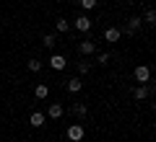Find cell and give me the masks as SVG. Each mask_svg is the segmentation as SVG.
<instances>
[{"label":"cell","instance_id":"obj_19","mask_svg":"<svg viewBox=\"0 0 156 142\" xmlns=\"http://www.w3.org/2000/svg\"><path fill=\"white\" fill-rule=\"evenodd\" d=\"M89 70H91V65H89V62H78V72H81V75H86Z\"/></svg>","mask_w":156,"mask_h":142},{"label":"cell","instance_id":"obj_6","mask_svg":"<svg viewBox=\"0 0 156 142\" xmlns=\"http://www.w3.org/2000/svg\"><path fill=\"white\" fill-rule=\"evenodd\" d=\"M65 65H68V60H65V57H62V54H52V57H50V67H52V70H55V72L65 70Z\"/></svg>","mask_w":156,"mask_h":142},{"label":"cell","instance_id":"obj_15","mask_svg":"<svg viewBox=\"0 0 156 142\" xmlns=\"http://www.w3.org/2000/svg\"><path fill=\"white\" fill-rule=\"evenodd\" d=\"M42 44H44L47 49H52V47H55V44H57V36H55V34H47V36L42 39Z\"/></svg>","mask_w":156,"mask_h":142},{"label":"cell","instance_id":"obj_3","mask_svg":"<svg viewBox=\"0 0 156 142\" xmlns=\"http://www.w3.org/2000/svg\"><path fill=\"white\" fill-rule=\"evenodd\" d=\"M133 78L138 83H148L151 80V67L148 65H138V67H135V72H133Z\"/></svg>","mask_w":156,"mask_h":142},{"label":"cell","instance_id":"obj_9","mask_svg":"<svg viewBox=\"0 0 156 142\" xmlns=\"http://www.w3.org/2000/svg\"><path fill=\"white\" fill-rule=\"evenodd\" d=\"M73 26H76L78 31H89V28H91V18L89 16H78L76 21H73Z\"/></svg>","mask_w":156,"mask_h":142},{"label":"cell","instance_id":"obj_20","mask_svg":"<svg viewBox=\"0 0 156 142\" xmlns=\"http://www.w3.org/2000/svg\"><path fill=\"white\" fill-rule=\"evenodd\" d=\"M107 62H109V54H107V52H101V54H99V65H107Z\"/></svg>","mask_w":156,"mask_h":142},{"label":"cell","instance_id":"obj_10","mask_svg":"<svg viewBox=\"0 0 156 142\" xmlns=\"http://www.w3.org/2000/svg\"><path fill=\"white\" fill-rule=\"evenodd\" d=\"M44 119H47V116L42 114V111H34V114L29 116V124H31V127H44Z\"/></svg>","mask_w":156,"mask_h":142},{"label":"cell","instance_id":"obj_7","mask_svg":"<svg viewBox=\"0 0 156 142\" xmlns=\"http://www.w3.org/2000/svg\"><path fill=\"white\" fill-rule=\"evenodd\" d=\"M120 36H122V34H120V28H115V26H109L104 31V41H109V44H117V41H120Z\"/></svg>","mask_w":156,"mask_h":142},{"label":"cell","instance_id":"obj_13","mask_svg":"<svg viewBox=\"0 0 156 142\" xmlns=\"http://www.w3.org/2000/svg\"><path fill=\"white\" fill-rule=\"evenodd\" d=\"M81 88H83V83L78 80V78H70V80H68V91H70V93H78Z\"/></svg>","mask_w":156,"mask_h":142},{"label":"cell","instance_id":"obj_5","mask_svg":"<svg viewBox=\"0 0 156 142\" xmlns=\"http://www.w3.org/2000/svg\"><path fill=\"white\" fill-rule=\"evenodd\" d=\"M140 16H133V18H128V26H125V34H128V36H135V34H138V28H140Z\"/></svg>","mask_w":156,"mask_h":142},{"label":"cell","instance_id":"obj_2","mask_svg":"<svg viewBox=\"0 0 156 142\" xmlns=\"http://www.w3.org/2000/svg\"><path fill=\"white\" fill-rule=\"evenodd\" d=\"M83 134H86L83 124H70V127H68V140H70V142H81Z\"/></svg>","mask_w":156,"mask_h":142},{"label":"cell","instance_id":"obj_18","mask_svg":"<svg viewBox=\"0 0 156 142\" xmlns=\"http://www.w3.org/2000/svg\"><path fill=\"white\" fill-rule=\"evenodd\" d=\"M78 5L86 8V11H91V8H96V0H78Z\"/></svg>","mask_w":156,"mask_h":142},{"label":"cell","instance_id":"obj_12","mask_svg":"<svg viewBox=\"0 0 156 142\" xmlns=\"http://www.w3.org/2000/svg\"><path fill=\"white\" fill-rule=\"evenodd\" d=\"M34 96H37V98H39V101H44V98H47V96H50V88H47V85H44V83H39V85H37V88H34Z\"/></svg>","mask_w":156,"mask_h":142},{"label":"cell","instance_id":"obj_14","mask_svg":"<svg viewBox=\"0 0 156 142\" xmlns=\"http://www.w3.org/2000/svg\"><path fill=\"white\" fill-rule=\"evenodd\" d=\"M68 31H70V23L65 18H57V34H68Z\"/></svg>","mask_w":156,"mask_h":142},{"label":"cell","instance_id":"obj_11","mask_svg":"<svg viewBox=\"0 0 156 142\" xmlns=\"http://www.w3.org/2000/svg\"><path fill=\"white\" fill-rule=\"evenodd\" d=\"M70 114H73V116H78V119H83V116L89 114V109H86L83 104H73V106H70Z\"/></svg>","mask_w":156,"mask_h":142},{"label":"cell","instance_id":"obj_4","mask_svg":"<svg viewBox=\"0 0 156 142\" xmlns=\"http://www.w3.org/2000/svg\"><path fill=\"white\" fill-rule=\"evenodd\" d=\"M78 52H81L83 57L94 54V52H96V44H94V39H83V41H78Z\"/></svg>","mask_w":156,"mask_h":142},{"label":"cell","instance_id":"obj_17","mask_svg":"<svg viewBox=\"0 0 156 142\" xmlns=\"http://www.w3.org/2000/svg\"><path fill=\"white\" fill-rule=\"evenodd\" d=\"M26 67H29L31 72H39V70H42V62H39V60H29V62H26Z\"/></svg>","mask_w":156,"mask_h":142},{"label":"cell","instance_id":"obj_1","mask_svg":"<svg viewBox=\"0 0 156 142\" xmlns=\"http://www.w3.org/2000/svg\"><path fill=\"white\" fill-rule=\"evenodd\" d=\"M133 96H135L138 101H143V98H148V96H154V85H151V80H148V83H140V85L133 91Z\"/></svg>","mask_w":156,"mask_h":142},{"label":"cell","instance_id":"obj_8","mask_svg":"<svg viewBox=\"0 0 156 142\" xmlns=\"http://www.w3.org/2000/svg\"><path fill=\"white\" fill-rule=\"evenodd\" d=\"M62 114H65L62 104H50V106H47V116H50V119H60Z\"/></svg>","mask_w":156,"mask_h":142},{"label":"cell","instance_id":"obj_16","mask_svg":"<svg viewBox=\"0 0 156 142\" xmlns=\"http://www.w3.org/2000/svg\"><path fill=\"white\" fill-rule=\"evenodd\" d=\"M143 21L148 23V26H154V23H156V11H154V8H148V11H146V16H143Z\"/></svg>","mask_w":156,"mask_h":142}]
</instances>
